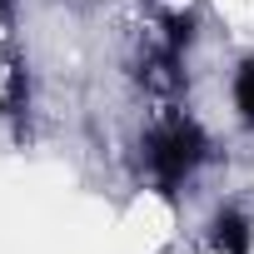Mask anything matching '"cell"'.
I'll list each match as a JSON object with an SVG mask.
<instances>
[{
  "instance_id": "1",
  "label": "cell",
  "mask_w": 254,
  "mask_h": 254,
  "mask_svg": "<svg viewBox=\"0 0 254 254\" xmlns=\"http://www.w3.org/2000/svg\"><path fill=\"white\" fill-rule=\"evenodd\" d=\"M219 160V140L214 130L180 100V105H155L140 125V135L130 145V170L140 180V190L180 204L199 180L204 170Z\"/></svg>"
},
{
  "instance_id": "2",
  "label": "cell",
  "mask_w": 254,
  "mask_h": 254,
  "mask_svg": "<svg viewBox=\"0 0 254 254\" xmlns=\"http://www.w3.org/2000/svg\"><path fill=\"white\" fill-rule=\"evenodd\" d=\"M199 40V10L185 0H160V5L135 25L125 45V75L150 105H180L190 90V55Z\"/></svg>"
},
{
  "instance_id": "4",
  "label": "cell",
  "mask_w": 254,
  "mask_h": 254,
  "mask_svg": "<svg viewBox=\"0 0 254 254\" xmlns=\"http://www.w3.org/2000/svg\"><path fill=\"white\" fill-rule=\"evenodd\" d=\"M224 95H229V120H234V130L254 140V45L229 65Z\"/></svg>"
},
{
  "instance_id": "3",
  "label": "cell",
  "mask_w": 254,
  "mask_h": 254,
  "mask_svg": "<svg viewBox=\"0 0 254 254\" xmlns=\"http://www.w3.org/2000/svg\"><path fill=\"white\" fill-rule=\"evenodd\" d=\"M199 239H204V254H254V209L239 199L214 204Z\"/></svg>"
},
{
  "instance_id": "5",
  "label": "cell",
  "mask_w": 254,
  "mask_h": 254,
  "mask_svg": "<svg viewBox=\"0 0 254 254\" xmlns=\"http://www.w3.org/2000/svg\"><path fill=\"white\" fill-rule=\"evenodd\" d=\"M15 25H20V0H0V50L15 45Z\"/></svg>"
}]
</instances>
